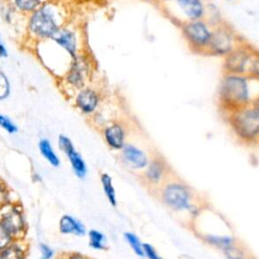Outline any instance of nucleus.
<instances>
[{"label": "nucleus", "mask_w": 259, "mask_h": 259, "mask_svg": "<svg viewBox=\"0 0 259 259\" xmlns=\"http://www.w3.org/2000/svg\"><path fill=\"white\" fill-rule=\"evenodd\" d=\"M72 100L74 106L82 114L92 115L97 111L101 98L99 92L96 89L87 85L77 90L72 95Z\"/></svg>", "instance_id": "obj_11"}, {"label": "nucleus", "mask_w": 259, "mask_h": 259, "mask_svg": "<svg viewBox=\"0 0 259 259\" xmlns=\"http://www.w3.org/2000/svg\"><path fill=\"white\" fill-rule=\"evenodd\" d=\"M163 205L175 213L187 212L193 219L202 210L206 201L175 173L153 194Z\"/></svg>", "instance_id": "obj_1"}, {"label": "nucleus", "mask_w": 259, "mask_h": 259, "mask_svg": "<svg viewBox=\"0 0 259 259\" xmlns=\"http://www.w3.org/2000/svg\"><path fill=\"white\" fill-rule=\"evenodd\" d=\"M180 12L185 16V21L202 19L205 7L202 0H175Z\"/></svg>", "instance_id": "obj_16"}, {"label": "nucleus", "mask_w": 259, "mask_h": 259, "mask_svg": "<svg viewBox=\"0 0 259 259\" xmlns=\"http://www.w3.org/2000/svg\"><path fill=\"white\" fill-rule=\"evenodd\" d=\"M9 199V192L6 185L0 180V206L6 205Z\"/></svg>", "instance_id": "obj_32"}, {"label": "nucleus", "mask_w": 259, "mask_h": 259, "mask_svg": "<svg viewBox=\"0 0 259 259\" xmlns=\"http://www.w3.org/2000/svg\"><path fill=\"white\" fill-rule=\"evenodd\" d=\"M251 104H253L255 107H257L259 109V95L251 102Z\"/></svg>", "instance_id": "obj_35"}, {"label": "nucleus", "mask_w": 259, "mask_h": 259, "mask_svg": "<svg viewBox=\"0 0 259 259\" xmlns=\"http://www.w3.org/2000/svg\"><path fill=\"white\" fill-rule=\"evenodd\" d=\"M68 23V10L64 4L51 0L26 16L25 34L33 45L51 39Z\"/></svg>", "instance_id": "obj_2"}, {"label": "nucleus", "mask_w": 259, "mask_h": 259, "mask_svg": "<svg viewBox=\"0 0 259 259\" xmlns=\"http://www.w3.org/2000/svg\"><path fill=\"white\" fill-rule=\"evenodd\" d=\"M0 259H25V251L18 244L12 243L0 251Z\"/></svg>", "instance_id": "obj_23"}, {"label": "nucleus", "mask_w": 259, "mask_h": 259, "mask_svg": "<svg viewBox=\"0 0 259 259\" xmlns=\"http://www.w3.org/2000/svg\"><path fill=\"white\" fill-rule=\"evenodd\" d=\"M173 174L167 161L161 155L156 154L151 157L140 177L142 184L153 195Z\"/></svg>", "instance_id": "obj_6"}, {"label": "nucleus", "mask_w": 259, "mask_h": 259, "mask_svg": "<svg viewBox=\"0 0 259 259\" xmlns=\"http://www.w3.org/2000/svg\"><path fill=\"white\" fill-rule=\"evenodd\" d=\"M123 237L125 239V241L127 242V244L130 245V247L132 248V250L134 251V253L139 256V257H145L144 254V248H143V243L140 241V239L133 233L126 232L123 234Z\"/></svg>", "instance_id": "obj_25"}, {"label": "nucleus", "mask_w": 259, "mask_h": 259, "mask_svg": "<svg viewBox=\"0 0 259 259\" xmlns=\"http://www.w3.org/2000/svg\"><path fill=\"white\" fill-rule=\"evenodd\" d=\"M0 127L9 135H14L18 132V126L16 123L9 116L3 113H0Z\"/></svg>", "instance_id": "obj_26"}, {"label": "nucleus", "mask_w": 259, "mask_h": 259, "mask_svg": "<svg viewBox=\"0 0 259 259\" xmlns=\"http://www.w3.org/2000/svg\"><path fill=\"white\" fill-rule=\"evenodd\" d=\"M39 251H40L39 259H52L54 256V250L45 243L39 244Z\"/></svg>", "instance_id": "obj_31"}, {"label": "nucleus", "mask_w": 259, "mask_h": 259, "mask_svg": "<svg viewBox=\"0 0 259 259\" xmlns=\"http://www.w3.org/2000/svg\"><path fill=\"white\" fill-rule=\"evenodd\" d=\"M143 248H144V254H145V257H147L148 259H163L159 254L158 252L156 251V249L148 244V243H144L143 245Z\"/></svg>", "instance_id": "obj_29"}, {"label": "nucleus", "mask_w": 259, "mask_h": 259, "mask_svg": "<svg viewBox=\"0 0 259 259\" xmlns=\"http://www.w3.org/2000/svg\"><path fill=\"white\" fill-rule=\"evenodd\" d=\"M249 75H251L252 77L259 80V53H256L252 60Z\"/></svg>", "instance_id": "obj_30"}, {"label": "nucleus", "mask_w": 259, "mask_h": 259, "mask_svg": "<svg viewBox=\"0 0 259 259\" xmlns=\"http://www.w3.org/2000/svg\"><path fill=\"white\" fill-rule=\"evenodd\" d=\"M88 238H89V246L92 249H95V250L107 249L106 238L101 232L97 230H90L88 233Z\"/></svg>", "instance_id": "obj_24"}, {"label": "nucleus", "mask_w": 259, "mask_h": 259, "mask_svg": "<svg viewBox=\"0 0 259 259\" xmlns=\"http://www.w3.org/2000/svg\"><path fill=\"white\" fill-rule=\"evenodd\" d=\"M120 158L126 167L136 171H143L151 159L144 150L130 143H125L120 150Z\"/></svg>", "instance_id": "obj_13"}, {"label": "nucleus", "mask_w": 259, "mask_h": 259, "mask_svg": "<svg viewBox=\"0 0 259 259\" xmlns=\"http://www.w3.org/2000/svg\"><path fill=\"white\" fill-rule=\"evenodd\" d=\"M20 15L27 16L42 4L51 0H5Z\"/></svg>", "instance_id": "obj_18"}, {"label": "nucleus", "mask_w": 259, "mask_h": 259, "mask_svg": "<svg viewBox=\"0 0 259 259\" xmlns=\"http://www.w3.org/2000/svg\"><path fill=\"white\" fill-rule=\"evenodd\" d=\"M58 146L67 156L74 174L78 178L83 179L87 175V165L82 155L76 150L71 139L65 135H60L58 138Z\"/></svg>", "instance_id": "obj_12"}, {"label": "nucleus", "mask_w": 259, "mask_h": 259, "mask_svg": "<svg viewBox=\"0 0 259 259\" xmlns=\"http://www.w3.org/2000/svg\"><path fill=\"white\" fill-rule=\"evenodd\" d=\"M184 38L193 51L206 52L212 29L202 19L184 21L181 25Z\"/></svg>", "instance_id": "obj_7"}, {"label": "nucleus", "mask_w": 259, "mask_h": 259, "mask_svg": "<svg viewBox=\"0 0 259 259\" xmlns=\"http://www.w3.org/2000/svg\"><path fill=\"white\" fill-rule=\"evenodd\" d=\"M32 178H33V180H37V181H41V177L37 174V173H34L33 175H32Z\"/></svg>", "instance_id": "obj_36"}, {"label": "nucleus", "mask_w": 259, "mask_h": 259, "mask_svg": "<svg viewBox=\"0 0 259 259\" xmlns=\"http://www.w3.org/2000/svg\"><path fill=\"white\" fill-rule=\"evenodd\" d=\"M90 72L91 66L89 57L81 52L72 60L66 73L59 79L63 92L68 96L70 93V96L72 97L77 90L87 86Z\"/></svg>", "instance_id": "obj_5"}, {"label": "nucleus", "mask_w": 259, "mask_h": 259, "mask_svg": "<svg viewBox=\"0 0 259 259\" xmlns=\"http://www.w3.org/2000/svg\"><path fill=\"white\" fill-rule=\"evenodd\" d=\"M202 239L208 245L217 247L221 250H223L225 247L229 246L236 240L231 236H220V235H210V234L203 235Z\"/></svg>", "instance_id": "obj_22"}, {"label": "nucleus", "mask_w": 259, "mask_h": 259, "mask_svg": "<svg viewBox=\"0 0 259 259\" xmlns=\"http://www.w3.org/2000/svg\"><path fill=\"white\" fill-rule=\"evenodd\" d=\"M68 259H89L86 256L80 254V253H71L68 256Z\"/></svg>", "instance_id": "obj_34"}, {"label": "nucleus", "mask_w": 259, "mask_h": 259, "mask_svg": "<svg viewBox=\"0 0 259 259\" xmlns=\"http://www.w3.org/2000/svg\"><path fill=\"white\" fill-rule=\"evenodd\" d=\"M222 251L227 259H254L247 247L237 240L225 247Z\"/></svg>", "instance_id": "obj_19"}, {"label": "nucleus", "mask_w": 259, "mask_h": 259, "mask_svg": "<svg viewBox=\"0 0 259 259\" xmlns=\"http://www.w3.org/2000/svg\"><path fill=\"white\" fill-rule=\"evenodd\" d=\"M100 182L107 200L112 206H116V203H117L116 194H115V189H114L111 177L107 173H102L100 175Z\"/></svg>", "instance_id": "obj_21"}, {"label": "nucleus", "mask_w": 259, "mask_h": 259, "mask_svg": "<svg viewBox=\"0 0 259 259\" xmlns=\"http://www.w3.org/2000/svg\"><path fill=\"white\" fill-rule=\"evenodd\" d=\"M38 151L40 155L46 159V161L52 165L53 167H59L61 164V160L58 156V154L55 152L54 147L51 143V141L47 138H42L38 141L37 144Z\"/></svg>", "instance_id": "obj_20"}, {"label": "nucleus", "mask_w": 259, "mask_h": 259, "mask_svg": "<svg viewBox=\"0 0 259 259\" xmlns=\"http://www.w3.org/2000/svg\"><path fill=\"white\" fill-rule=\"evenodd\" d=\"M228 1H232V0H228Z\"/></svg>", "instance_id": "obj_38"}, {"label": "nucleus", "mask_w": 259, "mask_h": 259, "mask_svg": "<svg viewBox=\"0 0 259 259\" xmlns=\"http://www.w3.org/2000/svg\"><path fill=\"white\" fill-rule=\"evenodd\" d=\"M164 1H169V0H164Z\"/></svg>", "instance_id": "obj_37"}, {"label": "nucleus", "mask_w": 259, "mask_h": 259, "mask_svg": "<svg viewBox=\"0 0 259 259\" xmlns=\"http://www.w3.org/2000/svg\"><path fill=\"white\" fill-rule=\"evenodd\" d=\"M257 81L251 75L225 74L219 89V104L226 115L249 105L259 95L254 89Z\"/></svg>", "instance_id": "obj_3"}, {"label": "nucleus", "mask_w": 259, "mask_h": 259, "mask_svg": "<svg viewBox=\"0 0 259 259\" xmlns=\"http://www.w3.org/2000/svg\"><path fill=\"white\" fill-rule=\"evenodd\" d=\"M236 138L244 144L259 143V109L249 104L227 115Z\"/></svg>", "instance_id": "obj_4"}, {"label": "nucleus", "mask_w": 259, "mask_h": 259, "mask_svg": "<svg viewBox=\"0 0 259 259\" xmlns=\"http://www.w3.org/2000/svg\"><path fill=\"white\" fill-rule=\"evenodd\" d=\"M59 230L64 235H75L82 237L86 233L85 226L70 214H64L59 223Z\"/></svg>", "instance_id": "obj_17"}, {"label": "nucleus", "mask_w": 259, "mask_h": 259, "mask_svg": "<svg viewBox=\"0 0 259 259\" xmlns=\"http://www.w3.org/2000/svg\"><path fill=\"white\" fill-rule=\"evenodd\" d=\"M14 239L15 238L10 231L2 223H0V251L12 244Z\"/></svg>", "instance_id": "obj_28"}, {"label": "nucleus", "mask_w": 259, "mask_h": 259, "mask_svg": "<svg viewBox=\"0 0 259 259\" xmlns=\"http://www.w3.org/2000/svg\"><path fill=\"white\" fill-rule=\"evenodd\" d=\"M236 46V36L232 29L224 25H220L212 29L211 38L206 52L214 56L226 57L235 49Z\"/></svg>", "instance_id": "obj_9"}, {"label": "nucleus", "mask_w": 259, "mask_h": 259, "mask_svg": "<svg viewBox=\"0 0 259 259\" xmlns=\"http://www.w3.org/2000/svg\"><path fill=\"white\" fill-rule=\"evenodd\" d=\"M257 52L249 45H237L225 57L224 69L226 74L249 75L252 60Z\"/></svg>", "instance_id": "obj_8"}, {"label": "nucleus", "mask_w": 259, "mask_h": 259, "mask_svg": "<svg viewBox=\"0 0 259 259\" xmlns=\"http://www.w3.org/2000/svg\"><path fill=\"white\" fill-rule=\"evenodd\" d=\"M102 135L106 145L112 150L120 151L125 145L126 132L124 126L119 122H111L105 125Z\"/></svg>", "instance_id": "obj_14"}, {"label": "nucleus", "mask_w": 259, "mask_h": 259, "mask_svg": "<svg viewBox=\"0 0 259 259\" xmlns=\"http://www.w3.org/2000/svg\"><path fill=\"white\" fill-rule=\"evenodd\" d=\"M7 57H8V50L0 37V59H4Z\"/></svg>", "instance_id": "obj_33"}, {"label": "nucleus", "mask_w": 259, "mask_h": 259, "mask_svg": "<svg viewBox=\"0 0 259 259\" xmlns=\"http://www.w3.org/2000/svg\"><path fill=\"white\" fill-rule=\"evenodd\" d=\"M11 92V86L8 77L0 69V101L8 98Z\"/></svg>", "instance_id": "obj_27"}, {"label": "nucleus", "mask_w": 259, "mask_h": 259, "mask_svg": "<svg viewBox=\"0 0 259 259\" xmlns=\"http://www.w3.org/2000/svg\"><path fill=\"white\" fill-rule=\"evenodd\" d=\"M51 39L64 50L72 59L76 58L81 53L80 33L74 26L69 24V22L60 28Z\"/></svg>", "instance_id": "obj_10"}, {"label": "nucleus", "mask_w": 259, "mask_h": 259, "mask_svg": "<svg viewBox=\"0 0 259 259\" xmlns=\"http://www.w3.org/2000/svg\"><path fill=\"white\" fill-rule=\"evenodd\" d=\"M0 223H2L10 233L16 238L24 232L25 223L21 210L16 206H9L0 215Z\"/></svg>", "instance_id": "obj_15"}]
</instances>
